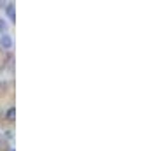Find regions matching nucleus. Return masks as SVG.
I'll list each match as a JSON object with an SVG mask.
<instances>
[{"mask_svg":"<svg viewBox=\"0 0 156 151\" xmlns=\"http://www.w3.org/2000/svg\"><path fill=\"white\" fill-rule=\"evenodd\" d=\"M5 30H7V23L4 21V20H0V34L5 32Z\"/></svg>","mask_w":156,"mask_h":151,"instance_id":"4","label":"nucleus"},{"mask_svg":"<svg viewBox=\"0 0 156 151\" xmlns=\"http://www.w3.org/2000/svg\"><path fill=\"white\" fill-rule=\"evenodd\" d=\"M0 44H2V48H5V49H11V48H12V39H11V35L4 34V35L0 37Z\"/></svg>","mask_w":156,"mask_h":151,"instance_id":"1","label":"nucleus"},{"mask_svg":"<svg viewBox=\"0 0 156 151\" xmlns=\"http://www.w3.org/2000/svg\"><path fill=\"white\" fill-rule=\"evenodd\" d=\"M5 120L7 121H14L16 120V107H9L7 113H5Z\"/></svg>","mask_w":156,"mask_h":151,"instance_id":"2","label":"nucleus"},{"mask_svg":"<svg viewBox=\"0 0 156 151\" xmlns=\"http://www.w3.org/2000/svg\"><path fill=\"white\" fill-rule=\"evenodd\" d=\"M5 13H7V16L12 20V21H16V13H14V5L12 4H7V7H5Z\"/></svg>","mask_w":156,"mask_h":151,"instance_id":"3","label":"nucleus"}]
</instances>
